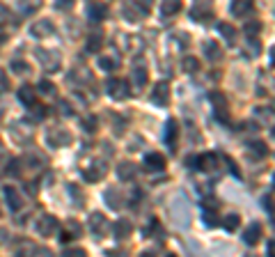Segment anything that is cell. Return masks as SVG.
<instances>
[{
	"instance_id": "cell-1",
	"label": "cell",
	"mask_w": 275,
	"mask_h": 257,
	"mask_svg": "<svg viewBox=\"0 0 275 257\" xmlns=\"http://www.w3.org/2000/svg\"><path fill=\"white\" fill-rule=\"evenodd\" d=\"M108 94H110L112 99H126L129 97V83L122 78H110L108 80Z\"/></svg>"
},
{
	"instance_id": "cell-2",
	"label": "cell",
	"mask_w": 275,
	"mask_h": 257,
	"mask_svg": "<svg viewBox=\"0 0 275 257\" xmlns=\"http://www.w3.org/2000/svg\"><path fill=\"white\" fill-rule=\"evenodd\" d=\"M46 142L58 150V147H64V145L71 142V136L67 131H62V129H51V131L46 133Z\"/></svg>"
},
{
	"instance_id": "cell-3",
	"label": "cell",
	"mask_w": 275,
	"mask_h": 257,
	"mask_svg": "<svg viewBox=\"0 0 275 257\" xmlns=\"http://www.w3.org/2000/svg\"><path fill=\"white\" fill-rule=\"evenodd\" d=\"M2 197H5V202H7L9 212H21V207H23V200H21V195L14 186H5L2 188Z\"/></svg>"
},
{
	"instance_id": "cell-4",
	"label": "cell",
	"mask_w": 275,
	"mask_h": 257,
	"mask_svg": "<svg viewBox=\"0 0 275 257\" xmlns=\"http://www.w3.org/2000/svg\"><path fill=\"white\" fill-rule=\"evenodd\" d=\"M152 101H154L156 106H168V104H170V85H168L165 80L156 83L154 97H152Z\"/></svg>"
},
{
	"instance_id": "cell-5",
	"label": "cell",
	"mask_w": 275,
	"mask_h": 257,
	"mask_svg": "<svg viewBox=\"0 0 275 257\" xmlns=\"http://www.w3.org/2000/svg\"><path fill=\"white\" fill-rule=\"evenodd\" d=\"M37 55H39V62L46 67V71H55L58 67H60L58 53H53V51H44V48H37Z\"/></svg>"
},
{
	"instance_id": "cell-6",
	"label": "cell",
	"mask_w": 275,
	"mask_h": 257,
	"mask_svg": "<svg viewBox=\"0 0 275 257\" xmlns=\"http://www.w3.org/2000/svg\"><path fill=\"white\" fill-rule=\"evenodd\" d=\"M55 230H58V221H55V216H42V218L37 221V232H39L42 237H51Z\"/></svg>"
},
{
	"instance_id": "cell-7",
	"label": "cell",
	"mask_w": 275,
	"mask_h": 257,
	"mask_svg": "<svg viewBox=\"0 0 275 257\" xmlns=\"http://www.w3.org/2000/svg\"><path fill=\"white\" fill-rule=\"evenodd\" d=\"M261 223H250L248 225V230H245V234H243V241L248 243V246H255V243H259L261 241Z\"/></svg>"
},
{
	"instance_id": "cell-8",
	"label": "cell",
	"mask_w": 275,
	"mask_h": 257,
	"mask_svg": "<svg viewBox=\"0 0 275 257\" xmlns=\"http://www.w3.org/2000/svg\"><path fill=\"white\" fill-rule=\"evenodd\" d=\"M145 168L152 170V172H161V170H165V156L163 154H158V151H152V154H147L145 156Z\"/></svg>"
},
{
	"instance_id": "cell-9",
	"label": "cell",
	"mask_w": 275,
	"mask_h": 257,
	"mask_svg": "<svg viewBox=\"0 0 275 257\" xmlns=\"http://www.w3.org/2000/svg\"><path fill=\"white\" fill-rule=\"evenodd\" d=\"M55 32V26H53L51 21H37V23H32L30 26V35L32 37H46V35H53Z\"/></svg>"
},
{
	"instance_id": "cell-10",
	"label": "cell",
	"mask_w": 275,
	"mask_h": 257,
	"mask_svg": "<svg viewBox=\"0 0 275 257\" xmlns=\"http://www.w3.org/2000/svg\"><path fill=\"white\" fill-rule=\"evenodd\" d=\"M214 14V7L209 5V2H195L193 9H190V16L195 18V21H204V18H211Z\"/></svg>"
},
{
	"instance_id": "cell-11",
	"label": "cell",
	"mask_w": 275,
	"mask_h": 257,
	"mask_svg": "<svg viewBox=\"0 0 275 257\" xmlns=\"http://www.w3.org/2000/svg\"><path fill=\"white\" fill-rule=\"evenodd\" d=\"M106 14H108V5H101V2H92V5H87V16H90V21L99 23V21L106 18Z\"/></svg>"
},
{
	"instance_id": "cell-12",
	"label": "cell",
	"mask_w": 275,
	"mask_h": 257,
	"mask_svg": "<svg viewBox=\"0 0 275 257\" xmlns=\"http://www.w3.org/2000/svg\"><path fill=\"white\" fill-rule=\"evenodd\" d=\"M209 101L215 106L218 117L225 120V113H227V106H229V104H227V99H225V94H220V92H211V94H209Z\"/></svg>"
},
{
	"instance_id": "cell-13",
	"label": "cell",
	"mask_w": 275,
	"mask_h": 257,
	"mask_svg": "<svg viewBox=\"0 0 275 257\" xmlns=\"http://www.w3.org/2000/svg\"><path fill=\"white\" fill-rule=\"evenodd\" d=\"M106 216L103 213H99V212H94L92 216H90V230L94 232L96 237H101V234H106Z\"/></svg>"
},
{
	"instance_id": "cell-14",
	"label": "cell",
	"mask_w": 275,
	"mask_h": 257,
	"mask_svg": "<svg viewBox=\"0 0 275 257\" xmlns=\"http://www.w3.org/2000/svg\"><path fill=\"white\" fill-rule=\"evenodd\" d=\"M78 234H80V225H78V221H67L64 223V232L60 234L62 243H69L71 239H76Z\"/></svg>"
},
{
	"instance_id": "cell-15",
	"label": "cell",
	"mask_w": 275,
	"mask_h": 257,
	"mask_svg": "<svg viewBox=\"0 0 275 257\" xmlns=\"http://www.w3.org/2000/svg\"><path fill=\"white\" fill-rule=\"evenodd\" d=\"M106 175V168H103V163H92L90 168H83V177L87 181H99V179Z\"/></svg>"
},
{
	"instance_id": "cell-16",
	"label": "cell",
	"mask_w": 275,
	"mask_h": 257,
	"mask_svg": "<svg viewBox=\"0 0 275 257\" xmlns=\"http://www.w3.org/2000/svg\"><path fill=\"white\" fill-rule=\"evenodd\" d=\"M177 136H179V124H177L174 120H168V124H165V145H168V147H174Z\"/></svg>"
},
{
	"instance_id": "cell-17",
	"label": "cell",
	"mask_w": 275,
	"mask_h": 257,
	"mask_svg": "<svg viewBox=\"0 0 275 257\" xmlns=\"http://www.w3.org/2000/svg\"><path fill=\"white\" fill-rule=\"evenodd\" d=\"M18 101H21V104H26V106H34L37 94H34L32 85H21V90H18Z\"/></svg>"
},
{
	"instance_id": "cell-18",
	"label": "cell",
	"mask_w": 275,
	"mask_h": 257,
	"mask_svg": "<svg viewBox=\"0 0 275 257\" xmlns=\"http://www.w3.org/2000/svg\"><path fill=\"white\" fill-rule=\"evenodd\" d=\"M248 150L252 151V156H257V159H264L268 154V147H266V142L264 140H252L248 145Z\"/></svg>"
},
{
	"instance_id": "cell-19",
	"label": "cell",
	"mask_w": 275,
	"mask_h": 257,
	"mask_svg": "<svg viewBox=\"0 0 275 257\" xmlns=\"http://www.w3.org/2000/svg\"><path fill=\"white\" fill-rule=\"evenodd\" d=\"M106 202H108L110 209H120V207H122L120 191H117V188H108V191H106Z\"/></svg>"
},
{
	"instance_id": "cell-20",
	"label": "cell",
	"mask_w": 275,
	"mask_h": 257,
	"mask_svg": "<svg viewBox=\"0 0 275 257\" xmlns=\"http://www.w3.org/2000/svg\"><path fill=\"white\" fill-rule=\"evenodd\" d=\"M131 232H133V225L129 221H117L115 223V237L117 239H126Z\"/></svg>"
},
{
	"instance_id": "cell-21",
	"label": "cell",
	"mask_w": 275,
	"mask_h": 257,
	"mask_svg": "<svg viewBox=\"0 0 275 257\" xmlns=\"http://www.w3.org/2000/svg\"><path fill=\"white\" fill-rule=\"evenodd\" d=\"M250 9H252V5H250V2H245V0H236V2H232V5H229L232 16H243V14H248Z\"/></svg>"
},
{
	"instance_id": "cell-22",
	"label": "cell",
	"mask_w": 275,
	"mask_h": 257,
	"mask_svg": "<svg viewBox=\"0 0 275 257\" xmlns=\"http://www.w3.org/2000/svg\"><path fill=\"white\" fill-rule=\"evenodd\" d=\"M136 170H138V168L133 166V163H122L120 168H117V177L126 181V179H131L133 175H136Z\"/></svg>"
},
{
	"instance_id": "cell-23",
	"label": "cell",
	"mask_w": 275,
	"mask_h": 257,
	"mask_svg": "<svg viewBox=\"0 0 275 257\" xmlns=\"http://www.w3.org/2000/svg\"><path fill=\"white\" fill-rule=\"evenodd\" d=\"M204 53L211 58V60H220L223 58V51H220V46L215 44V42H209V44H204Z\"/></svg>"
},
{
	"instance_id": "cell-24",
	"label": "cell",
	"mask_w": 275,
	"mask_h": 257,
	"mask_svg": "<svg viewBox=\"0 0 275 257\" xmlns=\"http://www.w3.org/2000/svg\"><path fill=\"white\" fill-rule=\"evenodd\" d=\"M133 83H136V88H145V83H147V69L145 67H140V69H133Z\"/></svg>"
},
{
	"instance_id": "cell-25",
	"label": "cell",
	"mask_w": 275,
	"mask_h": 257,
	"mask_svg": "<svg viewBox=\"0 0 275 257\" xmlns=\"http://www.w3.org/2000/svg\"><path fill=\"white\" fill-rule=\"evenodd\" d=\"M181 12V2H163L161 5V14L163 16H172V14H179Z\"/></svg>"
},
{
	"instance_id": "cell-26",
	"label": "cell",
	"mask_w": 275,
	"mask_h": 257,
	"mask_svg": "<svg viewBox=\"0 0 275 257\" xmlns=\"http://www.w3.org/2000/svg\"><path fill=\"white\" fill-rule=\"evenodd\" d=\"M37 88H39V92H42V94H46V97H53V94H55V92H58V88H55V85H53V80H39V85H37Z\"/></svg>"
},
{
	"instance_id": "cell-27",
	"label": "cell",
	"mask_w": 275,
	"mask_h": 257,
	"mask_svg": "<svg viewBox=\"0 0 275 257\" xmlns=\"http://www.w3.org/2000/svg\"><path fill=\"white\" fill-rule=\"evenodd\" d=\"M218 30H220V35H223L225 39L229 42V44H232L234 39H236V30H234L229 23H220V26H218Z\"/></svg>"
},
{
	"instance_id": "cell-28",
	"label": "cell",
	"mask_w": 275,
	"mask_h": 257,
	"mask_svg": "<svg viewBox=\"0 0 275 257\" xmlns=\"http://www.w3.org/2000/svg\"><path fill=\"white\" fill-rule=\"evenodd\" d=\"M96 64H99V69H103V71H112L115 67H117V60H112V58H106V55H101V58L96 60Z\"/></svg>"
},
{
	"instance_id": "cell-29",
	"label": "cell",
	"mask_w": 275,
	"mask_h": 257,
	"mask_svg": "<svg viewBox=\"0 0 275 257\" xmlns=\"http://www.w3.org/2000/svg\"><path fill=\"white\" fill-rule=\"evenodd\" d=\"M101 44H103V37H101V35H92L90 39H87L85 48H87V51H92V53H94V51H99V46H101Z\"/></svg>"
},
{
	"instance_id": "cell-30",
	"label": "cell",
	"mask_w": 275,
	"mask_h": 257,
	"mask_svg": "<svg viewBox=\"0 0 275 257\" xmlns=\"http://www.w3.org/2000/svg\"><path fill=\"white\" fill-rule=\"evenodd\" d=\"M239 223H241L239 213H232V216H227V218H225V230H227V232H234L236 227H239Z\"/></svg>"
},
{
	"instance_id": "cell-31",
	"label": "cell",
	"mask_w": 275,
	"mask_h": 257,
	"mask_svg": "<svg viewBox=\"0 0 275 257\" xmlns=\"http://www.w3.org/2000/svg\"><path fill=\"white\" fill-rule=\"evenodd\" d=\"M183 69L188 71V74H195V71L199 69V62L195 58H186V60H183Z\"/></svg>"
},
{
	"instance_id": "cell-32",
	"label": "cell",
	"mask_w": 275,
	"mask_h": 257,
	"mask_svg": "<svg viewBox=\"0 0 275 257\" xmlns=\"http://www.w3.org/2000/svg\"><path fill=\"white\" fill-rule=\"evenodd\" d=\"M9 67H12V71H16V74H28V71H30V67H28L26 62H21V60H14Z\"/></svg>"
},
{
	"instance_id": "cell-33",
	"label": "cell",
	"mask_w": 275,
	"mask_h": 257,
	"mask_svg": "<svg viewBox=\"0 0 275 257\" xmlns=\"http://www.w3.org/2000/svg\"><path fill=\"white\" fill-rule=\"evenodd\" d=\"M7 172H9V175H14V177H18V175H21V161L12 159V163L7 166Z\"/></svg>"
},
{
	"instance_id": "cell-34",
	"label": "cell",
	"mask_w": 275,
	"mask_h": 257,
	"mask_svg": "<svg viewBox=\"0 0 275 257\" xmlns=\"http://www.w3.org/2000/svg\"><path fill=\"white\" fill-rule=\"evenodd\" d=\"M7 90H9V76L0 69V94H5Z\"/></svg>"
},
{
	"instance_id": "cell-35",
	"label": "cell",
	"mask_w": 275,
	"mask_h": 257,
	"mask_svg": "<svg viewBox=\"0 0 275 257\" xmlns=\"http://www.w3.org/2000/svg\"><path fill=\"white\" fill-rule=\"evenodd\" d=\"M62 257H87V255H85V250L83 248H69V250L62 253Z\"/></svg>"
},
{
	"instance_id": "cell-36",
	"label": "cell",
	"mask_w": 275,
	"mask_h": 257,
	"mask_svg": "<svg viewBox=\"0 0 275 257\" xmlns=\"http://www.w3.org/2000/svg\"><path fill=\"white\" fill-rule=\"evenodd\" d=\"M5 21H9V7H7V5H2V2H0V26H2Z\"/></svg>"
},
{
	"instance_id": "cell-37",
	"label": "cell",
	"mask_w": 275,
	"mask_h": 257,
	"mask_svg": "<svg viewBox=\"0 0 275 257\" xmlns=\"http://www.w3.org/2000/svg\"><path fill=\"white\" fill-rule=\"evenodd\" d=\"M204 221L209 227H215V225H218V216H215V213H204Z\"/></svg>"
},
{
	"instance_id": "cell-38",
	"label": "cell",
	"mask_w": 275,
	"mask_h": 257,
	"mask_svg": "<svg viewBox=\"0 0 275 257\" xmlns=\"http://www.w3.org/2000/svg\"><path fill=\"white\" fill-rule=\"evenodd\" d=\"M60 110H62V115H74V108H71V104H69V101H62Z\"/></svg>"
},
{
	"instance_id": "cell-39",
	"label": "cell",
	"mask_w": 275,
	"mask_h": 257,
	"mask_svg": "<svg viewBox=\"0 0 275 257\" xmlns=\"http://www.w3.org/2000/svg\"><path fill=\"white\" fill-rule=\"evenodd\" d=\"M32 257H53V253L48 248H37L34 250V255Z\"/></svg>"
},
{
	"instance_id": "cell-40",
	"label": "cell",
	"mask_w": 275,
	"mask_h": 257,
	"mask_svg": "<svg viewBox=\"0 0 275 257\" xmlns=\"http://www.w3.org/2000/svg\"><path fill=\"white\" fill-rule=\"evenodd\" d=\"M259 30H261V23H248V26H245V32H248V35L259 32Z\"/></svg>"
},
{
	"instance_id": "cell-41",
	"label": "cell",
	"mask_w": 275,
	"mask_h": 257,
	"mask_svg": "<svg viewBox=\"0 0 275 257\" xmlns=\"http://www.w3.org/2000/svg\"><path fill=\"white\" fill-rule=\"evenodd\" d=\"M44 115H46V108H42V106H34V115H32V120H42Z\"/></svg>"
},
{
	"instance_id": "cell-42",
	"label": "cell",
	"mask_w": 275,
	"mask_h": 257,
	"mask_svg": "<svg viewBox=\"0 0 275 257\" xmlns=\"http://www.w3.org/2000/svg\"><path fill=\"white\" fill-rule=\"evenodd\" d=\"M266 253H268V257H275V239H273V241H268Z\"/></svg>"
},
{
	"instance_id": "cell-43",
	"label": "cell",
	"mask_w": 275,
	"mask_h": 257,
	"mask_svg": "<svg viewBox=\"0 0 275 257\" xmlns=\"http://www.w3.org/2000/svg\"><path fill=\"white\" fill-rule=\"evenodd\" d=\"M83 124H85L87 129H90V133H92V131H94V124H96V122H94V117H87V120L83 122Z\"/></svg>"
},
{
	"instance_id": "cell-44",
	"label": "cell",
	"mask_w": 275,
	"mask_h": 257,
	"mask_svg": "<svg viewBox=\"0 0 275 257\" xmlns=\"http://www.w3.org/2000/svg\"><path fill=\"white\" fill-rule=\"evenodd\" d=\"M140 257H156V253H154V250H145Z\"/></svg>"
},
{
	"instance_id": "cell-45",
	"label": "cell",
	"mask_w": 275,
	"mask_h": 257,
	"mask_svg": "<svg viewBox=\"0 0 275 257\" xmlns=\"http://www.w3.org/2000/svg\"><path fill=\"white\" fill-rule=\"evenodd\" d=\"M271 62L275 64V46H273V48H271Z\"/></svg>"
},
{
	"instance_id": "cell-46",
	"label": "cell",
	"mask_w": 275,
	"mask_h": 257,
	"mask_svg": "<svg viewBox=\"0 0 275 257\" xmlns=\"http://www.w3.org/2000/svg\"><path fill=\"white\" fill-rule=\"evenodd\" d=\"M5 44V35H0V46Z\"/></svg>"
},
{
	"instance_id": "cell-47",
	"label": "cell",
	"mask_w": 275,
	"mask_h": 257,
	"mask_svg": "<svg viewBox=\"0 0 275 257\" xmlns=\"http://www.w3.org/2000/svg\"><path fill=\"white\" fill-rule=\"evenodd\" d=\"M168 257H177V255H168Z\"/></svg>"
}]
</instances>
